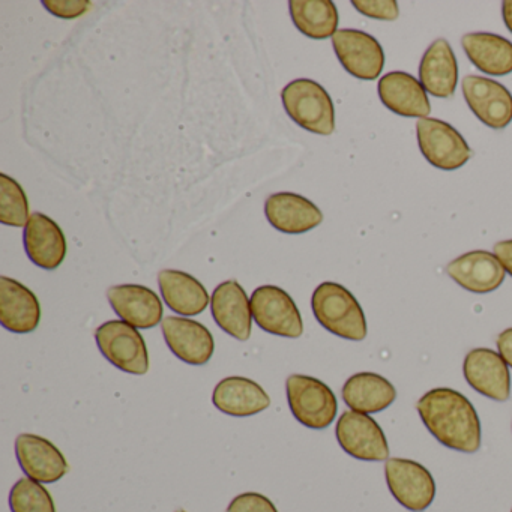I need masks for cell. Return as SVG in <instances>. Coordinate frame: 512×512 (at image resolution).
I'll list each match as a JSON object with an SVG mask.
<instances>
[{
  "label": "cell",
  "mask_w": 512,
  "mask_h": 512,
  "mask_svg": "<svg viewBox=\"0 0 512 512\" xmlns=\"http://www.w3.org/2000/svg\"><path fill=\"white\" fill-rule=\"evenodd\" d=\"M419 416L434 439L446 448L473 454L481 446V422L475 406L461 392L434 388L419 398Z\"/></svg>",
  "instance_id": "1"
},
{
  "label": "cell",
  "mask_w": 512,
  "mask_h": 512,
  "mask_svg": "<svg viewBox=\"0 0 512 512\" xmlns=\"http://www.w3.org/2000/svg\"><path fill=\"white\" fill-rule=\"evenodd\" d=\"M317 322L337 337L362 341L367 337V319L355 296L338 283L320 284L311 298Z\"/></svg>",
  "instance_id": "2"
},
{
  "label": "cell",
  "mask_w": 512,
  "mask_h": 512,
  "mask_svg": "<svg viewBox=\"0 0 512 512\" xmlns=\"http://www.w3.org/2000/svg\"><path fill=\"white\" fill-rule=\"evenodd\" d=\"M281 100L287 115L299 127L319 136L334 133V103L319 83L310 79L293 80L281 92Z\"/></svg>",
  "instance_id": "3"
},
{
  "label": "cell",
  "mask_w": 512,
  "mask_h": 512,
  "mask_svg": "<svg viewBox=\"0 0 512 512\" xmlns=\"http://www.w3.org/2000/svg\"><path fill=\"white\" fill-rule=\"evenodd\" d=\"M287 401L296 421L313 430L334 422L338 403L332 389L316 377L293 374L286 382Z\"/></svg>",
  "instance_id": "4"
},
{
  "label": "cell",
  "mask_w": 512,
  "mask_h": 512,
  "mask_svg": "<svg viewBox=\"0 0 512 512\" xmlns=\"http://www.w3.org/2000/svg\"><path fill=\"white\" fill-rule=\"evenodd\" d=\"M104 358L121 371L143 376L149 370L148 347L142 334L124 320H109L95 332Z\"/></svg>",
  "instance_id": "5"
},
{
  "label": "cell",
  "mask_w": 512,
  "mask_h": 512,
  "mask_svg": "<svg viewBox=\"0 0 512 512\" xmlns=\"http://www.w3.org/2000/svg\"><path fill=\"white\" fill-rule=\"evenodd\" d=\"M419 149L425 160L436 169H461L472 157L464 137L448 122L434 118L419 119L416 124Z\"/></svg>",
  "instance_id": "6"
},
{
  "label": "cell",
  "mask_w": 512,
  "mask_h": 512,
  "mask_svg": "<svg viewBox=\"0 0 512 512\" xmlns=\"http://www.w3.org/2000/svg\"><path fill=\"white\" fill-rule=\"evenodd\" d=\"M251 313L260 329L284 338L304 332L301 313L289 293L277 286H262L251 295Z\"/></svg>",
  "instance_id": "7"
},
{
  "label": "cell",
  "mask_w": 512,
  "mask_h": 512,
  "mask_svg": "<svg viewBox=\"0 0 512 512\" xmlns=\"http://www.w3.org/2000/svg\"><path fill=\"white\" fill-rule=\"evenodd\" d=\"M386 484L400 505L422 512L436 497V482L427 467L407 458H388L385 464Z\"/></svg>",
  "instance_id": "8"
},
{
  "label": "cell",
  "mask_w": 512,
  "mask_h": 512,
  "mask_svg": "<svg viewBox=\"0 0 512 512\" xmlns=\"http://www.w3.org/2000/svg\"><path fill=\"white\" fill-rule=\"evenodd\" d=\"M338 443L356 460L385 461L389 458L388 440L380 425L365 413L344 412L335 427Z\"/></svg>",
  "instance_id": "9"
},
{
  "label": "cell",
  "mask_w": 512,
  "mask_h": 512,
  "mask_svg": "<svg viewBox=\"0 0 512 512\" xmlns=\"http://www.w3.org/2000/svg\"><path fill=\"white\" fill-rule=\"evenodd\" d=\"M335 55L347 73L365 82L379 79L385 67V53L367 32L341 29L332 37Z\"/></svg>",
  "instance_id": "10"
},
{
  "label": "cell",
  "mask_w": 512,
  "mask_h": 512,
  "mask_svg": "<svg viewBox=\"0 0 512 512\" xmlns=\"http://www.w3.org/2000/svg\"><path fill=\"white\" fill-rule=\"evenodd\" d=\"M463 97L473 115L493 130H503L512 122V95L496 80L479 76L463 79Z\"/></svg>",
  "instance_id": "11"
},
{
  "label": "cell",
  "mask_w": 512,
  "mask_h": 512,
  "mask_svg": "<svg viewBox=\"0 0 512 512\" xmlns=\"http://www.w3.org/2000/svg\"><path fill=\"white\" fill-rule=\"evenodd\" d=\"M16 455L26 476L41 484L58 482L68 473L67 458L46 437L20 434L16 439Z\"/></svg>",
  "instance_id": "12"
},
{
  "label": "cell",
  "mask_w": 512,
  "mask_h": 512,
  "mask_svg": "<svg viewBox=\"0 0 512 512\" xmlns=\"http://www.w3.org/2000/svg\"><path fill=\"white\" fill-rule=\"evenodd\" d=\"M464 379L484 397L506 401L511 397V373L499 352L491 349H473L463 364Z\"/></svg>",
  "instance_id": "13"
},
{
  "label": "cell",
  "mask_w": 512,
  "mask_h": 512,
  "mask_svg": "<svg viewBox=\"0 0 512 512\" xmlns=\"http://www.w3.org/2000/svg\"><path fill=\"white\" fill-rule=\"evenodd\" d=\"M164 340L176 358L190 365H205L214 355L211 331L187 317L169 316L161 322Z\"/></svg>",
  "instance_id": "14"
},
{
  "label": "cell",
  "mask_w": 512,
  "mask_h": 512,
  "mask_svg": "<svg viewBox=\"0 0 512 512\" xmlns=\"http://www.w3.org/2000/svg\"><path fill=\"white\" fill-rule=\"evenodd\" d=\"M107 298L121 320L134 328L151 329L163 322V302L149 287L119 284L110 287Z\"/></svg>",
  "instance_id": "15"
},
{
  "label": "cell",
  "mask_w": 512,
  "mask_h": 512,
  "mask_svg": "<svg viewBox=\"0 0 512 512\" xmlns=\"http://www.w3.org/2000/svg\"><path fill=\"white\" fill-rule=\"evenodd\" d=\"M26 254L38 268L55 271L67 256V239L61 227L41 212H34L25 227Z\"/></svg>",
  "instance_id": "16"
},
{
  "label": "cell",
  "mask_w": 512,
  "mask_h": 512,
  "mask_svg": "<svg viewBox=\"0 0 512 512\" xmlns=\"http://www.w3.org/2000/svg\"><path fill=\"white\" fill-rule=\"evenodd\" d=\"M380 101L386 109L403 118H428L431 104L427 91L418 79L403 73L392 71L379 80L377 86Z\"/></svg>",
  "instance_id": "17"
},
{
  "label": "cell",
  "mask_w": 512,
  "mask_h": 512,
  "mask_svg": "<svg viewBox=\"0 0 512 512\" xmlns=\"http://www.w3.org/2000/svg\"><path fill=\"white\" fill-rule=\"evenodd\" d=\"M211 311L215 323L230 337L239 341L250 338L253 322L251 302L238 281H224L214 290Z\"/></svg>",
  "instance_id": "18"
},
{
  "label": "cell",
  "mask_w": 512,
  "mask_h": 512,
  "mask_svg": "<svg viewBox=\"0 0 512 512\" xmlns=\"http://www.w3.org/2000/svg\"><path fill=\"white\" fill-rule=\"evenodd\" d=\"M448 275L467 292L484 295L502 286L506 271L493 253L476 250L452 260Z\"/></svg>",
  "instance_id": "19"
},
{
  "label": "cell",
  "mask_w": 512,
  "mask_h": 512,
  "mask_svg": "<svg viewBox=\"0 0 512 512\" xmlns=\"http://www.w3.org/2000/svg\"><path fill=\"white\" fill-rule=\"evenodd\" d=\"M265 215L269 224L286 235H302L316 229L323 214L311 200L295 193H277L268 197Z\"/></svg>",
  "instance_id": "20"
},
{
  "label": "cell",
  "mask_w": 512,
  "mask_h": 512,
  "mask_svg": "<svg viewBox=\"0 0 512 512\" xmlns=\"http://www.w3.org/2000/svg\"><path fill=\"white\" fill-rule=\"evenodd\" d=\"M41 305L25 284L0 277V323L14 334H29L40 325Z\"/></svg>",
  "instance_id": "21"
},
{
  "label": "cell",
  "mask_w": 512,
  "mask_h": 512,
  "mask_svg": "<svg viewBox=\"0 0 512 512\" xmlns=\"http://www.w3.org/2000/svg\"><path fill=\"white\" fill-rule=\"evenodd\" d=\"M212 403L226 415L247 418L268 409L271 398L254 380L230 376L215 386Z\"/></svg>",
  "instance_id": "22"
},
{
  "label": "cell",
  "mask_w": 512,
  "mask_h": 512,
  "mask_svg": "<svg viewBox=\"0 0 512 512\" xmlns=\"http://www.w3.org/2000/svg\"><path fill=\"white\" fill-rule=\"evenodd\" d=\"M419 82L433 97L449 98L454 95L458 83V65L448 41L439 38L428 47L419 65Z\"/></svg>",
  "instance_id": "23"
},
{
  "label": "cell",
  "mask_w": 512,
  "mask_h": 512,
  "mask_svg": "<svg viewBox=\"0 0 512 512\" xmlns=\"http://www.w3.org/2000/svg\"><path fill=\"white\" fill-rule=\"evenodd\" d=\"M158 284L167 307L179 316H197L211 302L205 286L187 272L164 269L158 274Z\"/></svg>",
  "instance_id": "24"
},
{
  "label": "cell",
  "mask_w": 512,
  "mask_h": 512,
  "mask_svg": "<svg viewBox=\"0 0 512 512\" xmlns=\"http://www.w3.org/2000/svg\"><path fill=\"white\" fill-rule=\"evenodd\" d=\"M469 61L488 76L512 73V43L490 32H470L461 40Z\"/></svg>",
  "instance_id": "25"
},
{
  "label": "cell",
  "mask_w": 512,
  "mask_h": 512,
  "mask_svg": "<svg viewBox=\"0 0 512 512\" xmlns=\"http://www.w3.org/2000/svg\"><path fill=\"white\" fill-rule=\"evenodd\" d=\"M341 395L350 409L370 415L388 409L397 398V391L394 385L380 374L358 373L353 374L344 383Z\"/></svg>",
  "instance_id": "26"
},
{
  "label": "cell",
  "mask_w": 512,
  "mask_h": 512,
  "mask_svg": "<svg viewBox=\"0 0 512 512\" xmlns=\"http://www.w3.org/2000/svg\"><path fill=\"white\" fill-rule=\"evenodd\" d=\"M290 16L299 32L313 40H326L338 31V11L331 0H290Z\"/></svg>",
  "instance_id": "27"
},
{
  "label": "cell",
  "mask_w": 512,
  "mask_h": 512,
  "mask_svg": "<svg viewBox=\"0 0 512 512\" xmlns=\"http://www.w3.org/2000/svg\"><path fill=\"white\" fill-rule=\"evenodd\" d=\"M29 202L19 182L0 175V223L11 227H26L29 221Z\"/></svg>",
  "instance_id": "28"
},
{
  "label": "cell",
  "mask_w": 512,
  "mask_h": 512,
  "mask_svg": "<svg viewBox=\"0 0 512 512\" xmlns=\"http://www.w3.org/2000/svg\"><path fill=\"white\" fill-rule=\"evenodd\" d=\"M13 512H56L52 494L41 482L22 478L13 485L10 493Z\"/></svg>",
  "instance_id": "29"
},
{
  "label": "cell",
  "mask_w": 512,
  "mask_h": 512,
  "mask_svg": "<svg viewBox=\"0 0 512 512\" xmlns=\"http://www.w3.org/2000/svg\"><path fill=\"white\" fill-rule=\"evenodd\" d=\"M352 5L362 16L374 20L394 22L400 16V8L395 0H353Z\"/></svg>",
  "instance_id": "30"
},
{
  "label": "cell",
  "mask_w": 512,
  "mask_h": 512,
  "mask_svg": "<svg viewBox=\"0 0 512 512\" xmlns=\"http://www.w3.org/2000/svg\"><path fill=\"white\" fill-rule=\"evenodd\" d=\"M226 512H278L274 503L260 493L248 491L239 494L230 502Z\"/></svg>",
  "instance_id": "31"
},
{
  "label": "cell",
  "mask_w": 512,
  "mask_h": 512,
  "mask_svg": "<svg viewBox=\"0 0 512 512\" xmlns=\"http://www.w3.org/2000/svg\"><path fill=\"white\" fill-rule=\"evenodd\" d=\"M43 5L53 16L65 20L77 19L91 8L89 0H44Z\"/></svg>",
  "instance_id": "32"
},
{
  "label": "cell",
  "mask_w": 512,
  "mask_h": 512,
  "mask_svg": "<svg viewBox=\"0 0 512 512\" xmlns=\"http://www.w3.org/2000/svg\"><path fill=\"white\" fill-rule=\"evenodd\" d=\"M493 254L502 263L503 269L512 277V239L494 245Z\"/></svg>",
  "instance_id": "33"
},
{
  "label": "cell",
  "mask_w": 512,
  "mask_h": 512,
  "mask_svg": "<svg viewBox=\"0 0 512 512\" xmlns=\"http://www.w3.org/2000/svg\"><path fill=\"white\" fill-rule=\"evenodd\" d=\"M497 350H499V355L502 356L506 365L512 368V328L505 329L497 337Z\"/></svg>",
  "instance_id": "34"
},
{
  "label": "cell",
  "mask_w": 512,
  "mask_h": 512,
  "mask_svg": "<svg viewBox=\"0 0 512 512\" xmlns=\"http://www.w3.org/2000/svg\"><path fill=\"white\" fill-rule=\"evenodd\" d=\"M502 17L505 22L506 28L512 34V0H505L502 4Z\"/></svg>",
  "instance_id": "35"
},
{
  "label": "cell",
  "mask_w": 512,
  "mask_h": 512,
  "mask_svg": "<svg viewBox=\"0 0 512 512\" xmlns=\"http://www.w3.org/2000/svg\"><path fill=\"white\" fill-rule=\"evenodd\" d=\"M176 512H185V511H182V509H181V511H176Z\"/></svg>",
  "instance_id": "36"
},
{
  "label": "cell",
  "mask_w": 512,
  "mask_h": 512,
  "mask_svg": "<svg viewBox=\"0 0 512 512\" xmlns=\"http://www.w3.org/2000/svg\"><path fill=\"white\" fill-rule=\"evenodd\" d=\"M511 512H512V509H511Z\"/></svg>",
  "instance_id": "37"
}]
</instances>
